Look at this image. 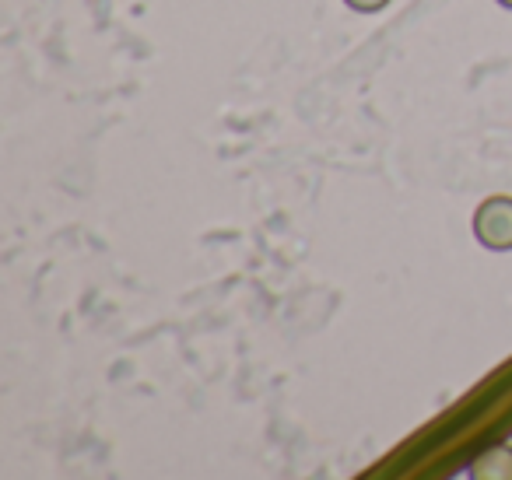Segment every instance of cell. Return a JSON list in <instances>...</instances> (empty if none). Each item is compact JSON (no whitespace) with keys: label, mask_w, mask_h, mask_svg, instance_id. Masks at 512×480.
<instances>
[{"label":"cell","mask_w":512,"mask_h":480,"mask_svg":"<svg viewBox=\"0 0 512 480\" xmlns=\"http://www.w3.org/2000/svg\"><path fill=\"white\" fill-rule=\"evenodd\" d=\"M470 228H474L477 246L491 249V253H512V197L495 193V197L481 200Z\"/></svg>","instance_id":"6da1fadb"},{"label":"cell","mask_w":512,"mask_h":480,"mask_svg":"<svg viewBox=\"0 0 512 480\" xmlns=\"http://www.w3.org/2000/svg\"><path fill=\"white\" fill-rule=\"evenodd\" d=\"M467 480H512V442H495L477 452L467 466Z\"/></svg>","instance_id":"7a4b0ae2"},{"label":"cell","mask_w":512,"mask_h":480,"mask_svg":"<svg viewBox=\"0 0 512 480\" xmlns=\"http://www.w3.org/2000/svg\"><path fill=\"white\" fill-rule=\"evenodd\" d=\"M351 11H358V15H376V11H383L390 0H344Z\"/></svg>","instance_id":"3957f363"},{"label":"cell","mask_w":512,"mask_h":480,"mask_svg":"<svg viewBox=\"0 0 512 480\" xmlns=\"http://www.w3.org/2000/svg\"><path fill=\"white\" fill-rule=\"evenodd\" d=\"M498 4H502V8H509V11H512V0H498Z\"/></svg>","instance_id":"277c9868"}]
</instances>
